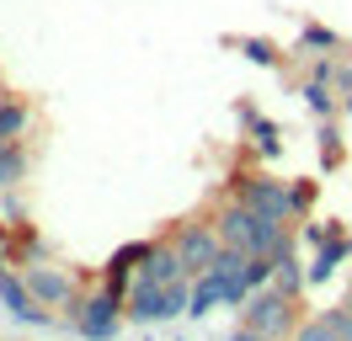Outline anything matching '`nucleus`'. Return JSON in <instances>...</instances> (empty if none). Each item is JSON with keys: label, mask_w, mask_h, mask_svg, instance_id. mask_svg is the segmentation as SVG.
<instances>
[{"label": "nucleus", "mask_w": 352, "mask_h": 341, "mask_svg": "<svg viewBox=\"0 0 352 341\" xmlns=\"http://www.w3.org/2000/svg\"><path fill=\"white\" fill-rule=\"evenodd\" d=\"M224 197H241L245 208H256V213H267V219L294 224V197H288V182L267 176V170H241V176H230V182H224Z\"/></svg>", "instance_id": "f257e3e1"}, {"label": "nucleus", "mask_w": 352, "mask_h": 341, "mask_svg": "<svg viewBox=\"0 0 352 341\" xmlns=\"http://www.w3.org/2000/svg\"><path fill=\"white\" fill-rule=\"evenodd\" d=\"M294 309H299V304L267 283V288H256V294L241 304V315H235V320H241V325H251V331H267V336L288 341L294 331H299V315H294Z\"/></svg>", "instance_id": "f03ea898"}, {"label": "nucleus", "mask_w": 352, "mask_h": 341, "mask_svg": "<svg viewBox=\"0 0 352 341\" xmlns=\"http://www.w3.org/2000/svg\"><path fill=\"white\" fill-rule=\"evenodd\" d=\"M123 298L129 294H118V288H96V294L80 304V315H75V336H86V341H118L123 336Z\"/></svg>", "instance_id": "7ed1b4c3"}, {"label": "nucleus", "mask_w": 352, "mask_h": 341, "mask_svg": "<svg viewBox=\"0 0 352 341\" xmlns=\"http://www.w3.org/2000/svg\"><path fill=\"white\" fill-rule=\"evenodd\" d=\"M171 240H176V251H182V261H187V277L208 272V267L219 261V251H224L214 219H187V224H176V230H171Z\"/></svg>", "instance_id": "20e7f679"}, {"label": "nucleus", "mask_w": 352, "mask_h": 341, "mask_svg": "<svg viewBox=\"0 0 352 341\" xmlns=\"http://www.w3.org/2000/svg\"><path fill=\"white\" fill-rule=\"evenodd\" d=\"M0 304H6V315L16 320V325H27V331L59 325V315H48V304H38V298H32L22 267H6V272H0Z\"/></svg>", "instance_id": "39448f33"}, {"label": "nucleus", "mask_w": 352, "mask_h": 341, "mask_svg": "<svg viewBox=\"0 0 352 341\" xmlns=\"http://www.w3.org/2000/svg\"><path fill=\"white\" fill-rule=\"evenodd\" d=\"M27 288H32V298L38 304H48V309H65V304H75V283H69V272H59V267H48V261H27L22 267Z\"/></svg>", "instance_id": "423d86ee"}, {"label": "nucleus", "mask_w": 352, "mask_h": 341, "mask_svg": "<svg viewBox=\"0 0 352 341\" xmlns=\"http://www.w3.org/2000/svg\"><path fill=\"white\" fill-rule=\"evenodd\" d=\"M123 315H129L133 325H166V288H160V283H144V277H133L129 298H123Z\"/></svg>", "instance_id": "0eeeda50"}, {"label": "nucleus", "mask_w": 352, "mask_h": 341, "mask_svg": "<svg viewBox=\"0 0 352 341\" xmlns=\"http://www.w3.org/2000/svg\"><path fill=\"white\" fill-rule=\"evenodd\" d=\"M235 118H241V128L256 139V155H262V160H278V155H283V128L272 123L267 112H256L251 102H235Z\"/></svg>", "instance_id": "6e6552de"}, {"label": "nucleus", "mask_w": 352, "mask_h": 341, "mask_svg": "<svg viewBox=\"0 0 352 341\" xmlns=\"http://www.w3.org/2000/svg\"><path fill=\"white\" fill-rule=\"evenodd\" d=\"M347 261H352V234L342 230V234H331L326 245H320V251L309 256V288H320V283H331V277L342 272Z\"/></svg>", "instance_id": "1a4fd4ad"}, {"label": "nucleus", "mask_w": 352, "mask_h": 341, "mask_svg": "<svg viewBox=\"0 0 352 341\" xmlns=\"http://www.w3.org/2000/svg\"><path fill=\"white\" fill-rule=\"evenodd\" d=\"M133 277H144V283H176V277H187V261H182V251H176V240H155V251L144 256V267Z\"/></svg>", "instance_id": "9d476101"}, {"label": "nucleus", "mask_w": 352, "mask_h": 341, "mask_svg": "<svg viewBox=\"0 0 352 341\" xmlns=\"http://www.w3.org/2000/svg\"><path fill=\"white\" fill-rule=\"evenodd\" d=\"M347 43H342V32H331L326 21H305L299 27V38H294V54L299 59H315V54H342Z\"/></svg>", "instance_id": "9b49d317"}, {"label": "nucleus", "mask_w": 352, "mask_h": 341, "mask_svg": "<svg viewBox=\"0 0 352 341\" xmlns=\"http://www.w3.org/2000/svg\"><path fill=\"white\" fill-rule=\"evenodd\" d=\"M299 96H305V107L315 112V118H342V91H336L331 80H305Z\"/></svg>", "instance_id": "f8f14e48"}, {"label": "nucleus", "mask_w": 352, "mask_h": 341, "mask_svg": "<svg viewBox=\"0 0 352 341\" xmlns=\"http://www.w3.org/2000/svg\"><path fill=\"white\" fill-rule=\"evenodd\" d=\"M27 182V144L22 139H0V192Z\"/></svg>", "instance_id": "ddd939ff"}, {"label": "nucleus", "mask_w": 352, "mask_h": 341, "mask_svg": "<svg viewBox=\"0 0 352 341\" xmlns=\"http://www.w3.org/2000/svg\"><path fill=\"white\" fill-rule=\"evenodd\" d=\"M315 149H320V166H326V170H336L342 160H347V144H342V123H336V118H320Z\"/></svg>", "instance_id": "4468645a"}, {"label": "nucleus", "mask_w": 352, "mask_h": 341, "mask_svg": "<svg viewBox=\"0 0 352 341\" xmlns=\"http://www.w3.org/2000/svg\"><path fill=\"white\" fill-rule=\"evenodd\" d=\"M11 256H16V261H48V245H43V234L32 230V219H27V224H11Z\"/></svg>", "instance_id": "2eb2a0df"}, {"label": "nucleus", "mask_w": 352, "mask_h": 341, "mask_svg": "<svg viewBox=\"0 0 352 341\" xmlns=\"http://www.w3.org/2000/svg\"><path fill=\"white\" fill-rule=\"evenodd\" d=\"M235 48H241V59L262 64V69H283V48L272 38H235Z\"/></svg>", "instance_id": "dca6fc26"}, {"label": "nucleus", "mask_w": 352, "mask_h": 341, "mask_svg": "<svg viewBox=\"0 0 352 341\" xmlns=\"http://www.w3.org/2000/svg\"><path fill=\"white\" fill-rule=\"evenodd\" d=\"M27 128H32V107L16 102V96H6V102H0V139H22Z\"/></svg>", "instance_id": "f3484780"}, {"label": "nucleus", "mask_w": 352, "mask_h": 341, "mask_svg": "<svg viewBox=\"0 0 352 341\" xmlns=\"http://www.w3.org/2000/svg\"><path fill=\"white\" fill-rule=\"evenodd\" d=\"M347 230V224H336V219H299V245H305V251H320V245H326L331 234H342Z\"/></svg>", "instance_id": "a211bd4d"}, {"label": "nucleus", "mask_w": 352, "mask_h": 341, "mask_svg": "<svg viewBox=\"0 0 352 341\" xmlns=\"http://www.w3.org/2000/svg\"><path fill=\"white\" fill-rule=\"evenodd\" d=\"M241 277L251 283V294L267 288V283L278 277V256H245V261H241Z\"/></svg>", "instance_id": "6ab92c4d"}, {"label": "nucleus", "mask_w": 352, "mask_h": 341, "mask_svg": "<svg viewBox=\"0 0 352 341\" xmlns=\"http://www.w3.org/2000/svg\"><path fill=\"white\" fill-rule=\"evenodd\" d=\"M315 192H320V182H309V176L288 182V197H294V224H299V219H309V208H315Z\"/></svg>", "instance_id": "aec40b11"}, {"label": "nucleus", "mask_w": 352, "mask_h": 341, "mask_svg": "<svg viewBox=\"0 0 352 341\" xmlns=\"http://www.w3.org/2000/svg\"><path fill=\"white\" fill-rule=\"evenodd\" d=\"M288 341H342V336H336V325H326L320 315H309V320H299V331Z\"/></svg>", "instance_id": "412c9836"}, {"label": "nucleus", "mask_w": 352, "mask_h": 341, "mask_svg": "<svg viewBox=\"0 0 352 341\" xmlns=\"http://www.w3.org/2000/svg\"><path fill=\"white\" fill-rule=\"evenodd\" d=\"M0 219H6V224H27V203L16 197V187L0 192Z\"/></svg>", "instance_id": "4be33fe9"}, {"label": "nucleus", "mask_w": 352, "mask_h": 341, "mask_svg": "<svg viewBox=\"0 0 352 341\" xmlns=\"http://www.w3.org/2000/svg\"><path fill=\"white\" fill-rule=\"evenodd\" d=\"M224 341H278V336H267V331H251V325H241V320H235V331H230Z\"/></svg>", "instance_id": "5701e85b"}, {"label": "nucleus", "mask_w": 352, "mask_h": 341, "mask_svg": "<svg viewBox=\"0 0 352 341\" xmlns=\"http://www.w3.org/2000/svg\"><path fill=\"white\" fill-rule=\"evenodd\" d=\"M336 91H342V96L352 91V59H336Z\"/></svg>", "instance_id": "b1692460"}, {"label": "nucleus", "mask_w": 352, "mask_h": 341, "mask_svg": "<svg viewBox=\"0 0 352 341\" xmlns=\"http://www.w3.org/2000/svg\"><path fill=\"white\" fill-rule=\"evenodd\" d=\"M342 118H352V91H347V96H342Z\"/></svg>", "instance_id": "393cba45"}, {"label": "nucleus", "mask_w": 352, "mask_h": 341, "mask_svg": "<svg viewBox=\"0 0 352 341\" xmlns=\"http://www.w3.org/2000/svg\"><path fill=\"white\" fill-rule=\"evenodd\" d=\"M347 304H352V283H347Z\"/></svg>", "instance_id": "a878e982"}, {"label": "nucleus", "mask_w": 352, "mask_h": 341, "mask_svg": "<svg viewBox=\"0 0 352 341\" xmlns=\"http://www.w3.org/2000/svg\"><path fill=\"white\" fill-rule=\"evenodd\" d=\"M11 341H27V336H11Z\"/></svg>", "instance_id": "bb28decb"}, {"label": "nucleus", "mask_w": 352, "mask_h": 341, "mask_svg": "<svg viewBox=\"0 0 352 341\" xmlns=\"http://www.w3.org/2000/svg\"><path fill=\"white\" fill-rule=\"evenodd\" d=\"M144 341H155V336H144Z\"/></svg>", "instance_id": "cd10ccee"}, {"label": "nucleus", "mask_w": 352, "mask_h": 341, "mask_svg": "<svg viewBox=\"0 0 352 341\" xmlns=\"http://www.w3.org/2000/svg\"><path fill=\"white\" fill-rule=\"evenodd\" d=\"M0 85H6V80H0Z\"/></svg>", "instance_id": "c85d7f7f"}]
</instances>
